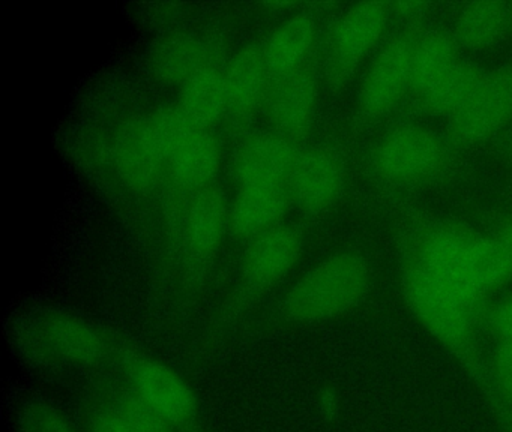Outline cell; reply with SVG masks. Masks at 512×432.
<instances>
[{"label": "cell", "mask_w": 512, "mask_h": 432, "mask_svg": "<svg viewBox=\"0 0 512 432\" xmlns=\"http://www.w3.org/2000/svg\"><path fill=\"white\" fill-rule=\"evenodd\" d=\"M487 402L490 405L494 420L499 425L500 432H512V411L496 399L487 398Z\"/></svg>", "instance_id": "f546056e"}, {"label": "cell", "mask_w": 512, "mask_h": 432, "mask_svg": "<svg viewBox=\"0 0 512 432\" xmlns=\"http://www.w3.org/2000/svg\"><path fill=\"white\" fill-rule=\"evenodd\" d=\"M490 389L485 399L493 398L512 411V344H496L488 359Z\"/></svg>", "instance_id": "4316f807"}, {"label": "cell", "mask_w": 512, "mask_h": 432, "mask_svg": "<svg viewBox=\"0 0 512 432\" xmlns=\"http://www.w3.org/2000/svg\"><path fill=\"white\" fill-rule=\"evenodd\" d=\"M115 164L125 185L136 191L154 188L160 179L164 159L146 137L143 119L127 123L115 144Z\"/></svg>", "instance_id": "2e32d148"}, {"label": "cell", "mask_w": 512, "mask_h": 432, "mask_svg": "<svg viewBox=\"0 0 512 432\" xmlns=\"http://www.w3.org/2000/svg\"><path fill=\"white\" fill-rule=\"evenodd\" d=\"M17 432H83L55 402L29 396L17 408Z\"/></svg>", "instance_id": "484cf974"}, {"label": "cell", "mask_w": 512, "mask_h": 432, "mask_svg": "<svg viewBox=\"0 0 512 432\" xmlns=\"http://www.w3.org/2000/svg\"><path fill=\"white\" fill-rule=\"evenodd\" d=\"M151 66L158 80L182 86L209 65L206 63L205 47L199 39L173 35L158 42L152 51Z\"/></svg>", "instance_id": "cb8c5ba5"}, {"label": "cell", "mask_w": 512, "mask_h": 432, "mask_svg": "<svg viewBox=\"0 0 512 432\" xmlns=\"http://www.w3.org/2000/svg\"><path fill=\"white\" fill-rule=\"evenodd\" d=\"M316 36V23L308 15H293L283 21L262 47L272 77H283L304 68Z\"/></svg>", "instance_id": "e0dca14e"}, {"label": "cell", "mask_w": 512, "mask_h": 432, "mask_svg": "<svg viewBox=\"0 0 512 432\" xmlns=\"http://www.w3.org/2000/svg\"><path fill=\"white\" fill-rule=\"evenodd\" d=\"M317 96L316 77L305 68L274 78L266 98L274 132L290 141L305 137L313 125Z\"/></svg>", "instance_id": "7c38bea8"}, {"label": "cell", "mask_w": 512, "mask_h": 432, "mask_svg": "<svg viewBox=\"0 0 512 432\" xmlns=\"http://www.w3.org/2000/svg\"><path fill=\"white\" fill-rule=\"evenodd\" d=\"M373 272L364 255L340 251L302 273L269 312L275 327H301L337 320L352 312L370 293Z\"/></svg>", "instance_id": "3957f363"}, {"label": "cell", "mask_w": 512, "mask_h": 432, "mask_svg": "<svg viewBox=\"0 0 512 432\" xmlns=\"http://www.w3.org/2000/svg\"><path fill=\"white\" fill-rule=\"evenodd\" d=\"M458 62L454 36L437 30L421 33L413 51L410 92L415 93L416 98L424 95Z\"/></svg>", "instance_id": "603a6c76"}, {"label": "cell", "mask_w": 512, "mask_h": 432, "mask_svg": "<svg viewBox=\"0 0 512 432\" xmlns=\"http://www.w3.org/2000/svg\"><path fill=\"white\" fill-rule=\"evenodd\" d=\"M481 321L493 333L497 344H512V293L485 306Z\"/></svg>", "instance_id": "83f0119b"}, {"label": "cell", "mask_w": 512, "mask_h": 432, "mask_svg": "<svg viewBox=\"0 0 512 432\" xmlns=\"http://www.w3.org/2000/svg\"><path fill=\"white\" fill-rule=\"evenodd\" d=\"M227 230H230V204L223 191L214 185L197 189L185 215V236L194 263L191 294L205 279L208 263L220 249Z\"/></svg>", "instance_id": "30bf717a"}, {"label": "cell", "mask_w": 512, "mask_h": 432, "mask_svg": "<svg viewBox=\"0 0 512 432\" xmlns=\"http://www.w3.org/2000/svg\"><path fill=\"white\" fill-rule=\"evenodd\" d=\"M146 137L151 141L158 155L169 161L170 156L194 134L200 131L182 113L178 105L175 107L158 108L154 113L143 119Z\"/></svg>", "instance_id": "d4e9b609"}, {"label": "cell", "mask_w": 512, "mask_h": 432, "mask_svg": "<svg viewBox=\"0 0 512 432\" xmlns=\"http://www.w3.org/2000/svg\"><path fill=\"white\" fill-rule=\"evenodd\" d=\"M512 122V65L487 72L466 107L448 122L455 144L469 146L496 135Z\"/></svg>", "instance_id": "9c48e42d"}, {"label": "cell", "mask_w": 512, "mask_h": 432, "mask_svg": "<svg viewBox=\"0 0 512 432\" xmlns=\"http://www.w3.org/2000/svg\"><path fill=\"white\" fill-rule=\"evenodd\" d=\"M511 23L509 6L503 2H475L463 6L455 18L454 36L458 47L485 50L505 36Z\"/></svg>", "instance_id": "44dd1931"}, {"label": "cell", "mask_w": 512, "mask_h": 432, "mask_svg": "<svg viewBox=\"0 0 512 432\" xmlns=\"http://www.w3.org/2000/svg\"><path fill=\"white\" fill-rule=\"evenodd\" d=\"M418 29H406L389 39L367 69L359 89V108L370 119L385 116L410 92L413 51Z\"/></svg>", "instance_id": "ba28073f"}, {"label": "cell", "mask_w": 512, "mask_h": 432, "mask_svg": "<svg viewBox=\"0 0 512 432\" xmlns=\"http://www.w3.org/2000/svg\"><path fill=\"white\" fill-rule=\"evenodd\" d=\"M271 80H274V77L266 65L262 47L248 45L242 48L233 57L224 74L229 111L238 116L253 113L266 102Z\"/></svg>", "instance_id": "9a60e30c"}, {"label": "cell", "mask_w": 512, "mask_h": 432, "mask_svg": "<svg viewBox=\"0 0 512 432\" xmlns=\"http://www.w3.org/2000/svg\"><path fill=\"white\" fill-rule=\"evenodd\" d=\"M487 72L472 62H460L446 72L430 90L419 96V107L431 116H452L463 110L475 95Z\"/></svg>", "instance_id": "7402d4cb"}, {"label": "cell", "mask_w": 512, "mask_h": 432, "mask_svg": "<svg viewBox=\"0 0 512 432\" xmlns=\"http://www.w3.org/2000/svg\"><path fill=\"white\" fill-rule=\"evenodd\" d=\"M119 336L70 312L46 309L26 320L17 333L20 351L35 368L47 372L115 369Z\"/></svg>", "instance_id": "277c9868"}, {"label": "cell", "mask_w": 512, "mask_h": 432, "mask_svg": "<svg viewBox=\"0 0 512 432\" xmlns=\"http://www.w3.org/2000/svg\"><path fill=\"white\" fill-rule=\"evenodd\" d=\"M290 201L292 198L284 183L241 185L230 203V231L251 240L277 228Z\"/></svg>", "instance_id": "4fadbf2b"}, {"label": "cell", "mask_w": 512, "mask_h": 432, "mask_svg": "<svg viewBox=\"0 0 512 432\" xmlns=\"http://www.w3.org/2000/svg\"><path fill=\"white\" fill-rule=\"evenodd\" d=\"M299 150L293 141L277 132L254 135L248 138L235 158V176L239 185L259 183H284L295 164Z\"/></svg>", "instance_id": "5bb4252c"}, {"label": "cell", "mask_w": 512, "mask_h": 432, "mask_svg": "<svg viewBox=\"0 0 512 432\" xmlns=\"http://www.w3.org/2000/svg\"><path fill=\"white\" fill-rule=\"evenodd\" d=\"M497 239L502 243L506 254H508L509 260H511L512 263V219L500 228L499 237H497Z\"/></svg>", "instance_id": "4dcf8cb0"}, {"label": "cell", "mask_w": 512, "mask_h": 432, "mask_svg": "<svg viewBox=\"0 0 512 432\" xmlns=\"http://www.w3.org/2000/svg\"><path fill=\"white\" fill-rule=\"evenodd\" d=\"M401 290L416 320L485 395L490 389V375L488 359L478 341L481 311L437 281L412 258H404Z\"/></svg>", "instance_id": "7a4b0ae2"}, {"label": "cell", "mask_w": 512, "mask_h": 432, "mask_svg": "<svg viewBox=\"0 0 512 432\" xmlns=\"http://www.w3.org/2000/svg\"><path fill=\"white\" fill-rule=\"evenodd\" d=\"M406 257L481 314L490 293L502 287L512 275L511 260L499 239L455 225L424 228L413 240Z\"/></svg>", "instance_id": "6da1fadb"}, {"label": "cell", "mask_w": 512, "mask_h": 432, "mask_svg": "<svg viewBox=\"0 0 512 432\" xmlns=\"http://www.w3.org/2000/svg\"><path fill=\"white\" fill-rule=\"evenodd\" d=\"M221 149L209 131L194 132L166 162L172 179L182 188L197 189L211 185L220 170Z\"/></svg>", "instance_id": "d6986e66"}, {"label": "cell", "mask_w": 512, "mask_h": 432, "mask_svg": "<svg viewBox=\"0 0 512 432\" xmlns=\"http://www.w3.org/2000/svg\"><path fill=\"white\" fill-rule=\"evenodd\" d=\"M83 432H137L122 405L113 371L95 374L80 398Z\"/></svg>", "instance_id": "ac0fdd59"}, {"label": "cell", "mask_w": 512, "mask_h": 432, "mask_svg": "<svg viewBox=\"0 0 512 432\" xmlns=\"http://www.w3.org/2000/svg\"><path fill=\"white\" fill-rule=\"evenodd\" d=\"M448 147L445 141L418 125L398 126L389 131L373 153L377 176L389 183L409 185L431 179L445 168Z\"/></svg>", "instance_id": "8992f818"}, {"label": "cell", "mask_w": 512, "mask_h": 432, "mask_svg": "<svg viewBox=\"0 0 512 432\" xmlns=\"http://www.w3.org/2000/svg\"><path fill=\"white\" fill-rule=\"evenodd\" d=\"M286 186L299 209L308 213L326 212L343 194V165L328 150H302L296 156Z\"/></svg>", "instance_id": "8fae6325"}, {"label": "cell", "mask_w": 512, "mask_h": 432, "mask_svg": "<svg viewBox=\"0 0 512 432\" xmlns=\"http://www.w3.org/2000/svg\"><path fill=\"white\" fill-rule=\"evenodd\" d=\"M113 371L176 431L212 432L196 392L173 366L119 338Z\"/></svg>", "instance_id": "5b68a950"}, {"label": "cell", "mask_w": 512, "mask_h": 432, "mask_svg": "<svg viewBox=\"0 0 512 432\" xmlns=\"http://www.w3.org/2000/svg\"><path fill=\"white\" fill-rule=\"evenodd\" d=\"M178 107L196 128L208 131L229 111L224 74L211 65L194 74L181 86Z\"/></svg>", "instance_id": "ffe728a7"}, {"label": "cell", "mask_w": 512, "mask_h": 432, "mask_svg": "<svg viewBox=\"0 0 512 432\" xmlns=\"http://www.w3.org/2000/svg\"><path fill=\"white\" fill-rule=\"evenodd\" d=\"M389 8H391V14L397 15L401 20L416 21L427 14L430 5L425 2H398L391 3Z\"/></svg>", "instance_id": "f1b7e54d"}, {"label": "cell", "mask_w": 512, "mask_h": 432, "mask_svg": "<svg viewBox=\"0 0 512 432\" xmlns=\"http://www.w3.org/2000/svg\"><path fill=\"white\" fill-rule=\"evenodd\" d=\"M505 152L506 156H508L509 162L512 164V132L511 135H509L508 140H506Z\"/></svg>", "instance_id": "1f68e13d"}, {"label": "cell", "mask_w": 512, "mask_h": 432, "mask_svg": "<svg viewBox=\"0 0 512 432\" xmlns=\"http://www.w3.org/2000/svg\"><path fill=\"white\" fill-rule=\"evenodd\" d=\"M391 17L388 3L367 2L352 6L338 18L326 60V75L331 86H346L355 77L368 54L385 35Z\"/></svg>", "instance_id": "52a82bcc"}]
</instances>
